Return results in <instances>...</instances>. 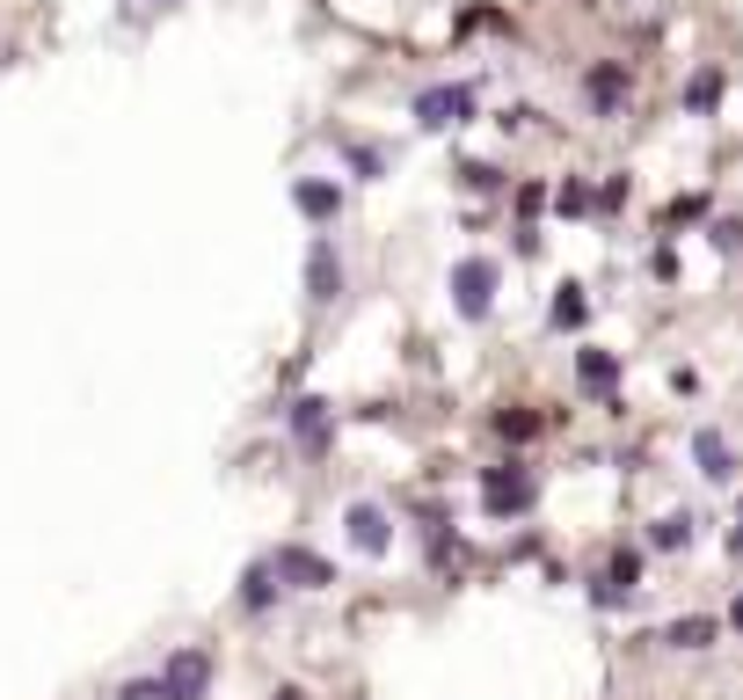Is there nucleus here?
Masks as SVG:
<instances>
[{
    "mask_svg": "<svg viewBox=\"0 0 743 700\" xmlns=\"http://www.w3.org/2000/svg\"><path fill=\"white\" fill-rule=\"evenodd\" d=\"M343 541L358 547V555L380 562L386 547H394V518H386L380 504H364V496H358V504H343Z\"/></svg>",
    "mask_w": 743,
    "mask_h": 700,
    "instance_id": "nucleus-5",
    "label": "nucleus"
},
{
    "mask_svg": "<svg viewBox=\"0 0 743 700\" xmlns=\"http://www.w3.org/2000/svg\"><path fill=\"white\" fill-rule=\"evenodd\" d=\"M708 241H722L729 256H736V248H743V219H714V227H708Z\"/></svg>",
    "mask_w": 743,
    "mask_h": 700,
    "instance_id": "nucleus-22",
    "label": "nucleus"
},
{
    "mask_svg": "<svg viewBox=\"0 0 743 700\" xmlns=\"http://www.w3.org/2000/svg\"><path fill=\"white\" fill-rule=\"evenodd\" d=\"M714 635H722V620H714V612H685V620H671V628H663V649H708Z\"/></svg>",
    "mask_w": 743,
    "mask_h": 700,
    "instance_id": "nucleus-11",
    "label": "nucleus"
},
{
    "mask_svg": "<svg viewBox=\"0 0 743 700\" xmlns=\"http://www.w3.org/2000/svg\"><path fill=\"white\" fill-rule=\"evenodd\" d=\"M460 183H467V191H503V168H488V161H467V168H460Z\"/></svg>",
    "mask_w": 743,
    "mask_h": 700,
    "instance_id": "nucleus-20",
    "label": "nucleus"
},
{
    "mask_svg": "<svg viewBox=\"0 0 743 700\" xmlns=\"http://www.w3.org/2000/svg\"><path fill=\"white\" fill-rule=\"evenodd\" d=\"M277 591H285V584L270 577V562H256V569L241 577V612H270V606H277Z\"/></svg>",
    "mask_w": 743,
    "mask_h": 700,
    "instance_id": "nucleus-15",
    "label": "nucleus"
},
{
    "mask_svg": "<svg viewBox=\"0 0 743 700\" xmlns=\"http://www.w3.org/2000/svg\"><path fill=\"white\" fill-rule=\"evenodd\" d=\"M474 110H482V87L474 81H445V87H423V95H415V124H423V132H460Z\"/></svg>",
    "mask_w": 743,
    "mask_h": 700,
    "instance_id": "nucleus-2",
    "label": "nucleus"
},
{
    "mask_svg": "<svg viewBox=\"0 0 743 700\" xmlns=\"http://www.w3.org/2000/svg\"><path fill=\"white\" fill-rule=\"evenodd\" d=\"M488 423H496V437H503V445H533V437L547 431V416H539V409H525V402L496 409V416H488Z\"/></svg>",
    "mask_w": 743,
    "mask_h": 700,
    "instance_id": "nucleus-10",
    "label": "nucleus"
},
{
    "mask_svg": "<svg viewBox=\"0 0 743 700\" xmlns=\"http://www.w3.org/2000/svg\"><path fill=\"white\" fill-rule=\"evenodd\" d=\"M584 95H590V110H598V117H606V110H620L627 66H590V73H584Z\"/></svg>",
    "mask_w": 743,
    "mask_h": 700,
    "instance_id": "nucleus-12",
    "label": "nucleus"
},
{
    "mask_svg": "<svg viewBox=\"0 0 743 700\" xmlns=\"http://www.w3.org/2000/svg\"><path fill=\"white\" fill-rule=\"evenodd\" d=\"M729 628H736V635H743V598H736V606H729Z\"/></svg>",
    "mask_w": 743,
    "mask_h": 700,
    "instance_id": "nucleus-24",
    "label": "nucleus"
},
{
    "mask_svg": "<svg viewBox=\"0 0 743 700\" xmlns=\"http://www.w3.org/2000/svg\"><path fill=\"white\" fill-rule=\"evenodd\" d=\"M285 423H292V437H299V445H307L313 460H321V453H329V445H336V409L321 402V394H299V402L285 409Z\"/></svg>",
    "mask_w": 743,
    "mask_h": 700,
    "instance_id": "nucleus-6",
    "label": "nucleus"
},
{
    "mask_svg": "<svg viewBox=\"0 0 743 700\" xmlns=\"http://www.w3.org/2000/svg\"><path fill=\"white\" fill-rule=\"evenodd\" d=\"M350 168H358V175H380L386 154H380V146H350Z\"/></svg>",
    "mask_w": 743,
    "mask_h": 700,
    "instance_id": "nucleus-23",
    "label": "nucleus"
},
{
    "mask_svg": "<svg viewBox=\"0 0 743 700\" xmlns=\"http://www.w3.org/2000/svg\"><path fill=\"white\" fill-rule=\"evenodd\" d=\"M117 700H175V693L161 686V671H146V679H124V686H117Z\"/></svg>",
    "mask_w": 743,
    "mask_h": 700,
    "instance_id": "nucleus-19",
    "label": "nucleus"
},
{
    "mask_svg": "<svg viewBox=\"0 0 743 700\" xmlns=\"http://www.w3.org/2000/svg\"><path fill=\"white\" fill-rule=\"evenodd\" d=\"M146 8H175V0H146Z\"/></svg>",
    "mask_w": 743,
    "mask_h": 700,
    "instance_id": "nucleus-26",
    "label": "nucleus"
},
{
    "mask_svg": "<svg viewBox=\"0 0 743 700\" xmlns=\"http://www.w3.org/2000/svg\"><path fill=\"white\" fill-rule=\"evenodd\" d=\"M496 285H503V270L488 256H460L452 262V307H460V321H482L488 307H496Z\"/></svg>",
    "mask_w": 743,
    "mask_h": 700,
    "instance_id": "nucleus-3",
    "label": "nucleus"
},
{
    "mask_svg": "<svg viewBox=\"0 0 743 700\" xmlns=\"http://www.w3.org/2000/svg\"><path fill=\"white\" fill-rule=\"evenodd\" d=\"M576 380L612 394V387H620V358H612V350H584V358H576Z\"/></svg>",
    "mask_w": 743,
    "mask_h": 700,
    "instance_id": "nucleus-14",
    "label": "nucleus"
},
{
    "mask_svg": "<svg viewBox=\"0 0 743 700\" xmlns=\"http://www.w3.org/2000/svg\"><path fill=\"white\" fill-rule=\"evenodd\" d=\"M685 541H692V518H663V525H649V547H663V555H678Z\"/></svg>",
    "mask_w": 743,
    "mask_h": 700,
    "instance_id": "nucleus-18",
    "label": "nucleus"
},
{
    "mask_svg": "<svg viewBox=\"0 0 743 700\" xmlns=\"http://www.w3.org/2000/svg\"><path fill=\"white\" fill-rule=\"evenodd\" d=\"M714 103H722V73H714V66H700V73L685 81V117H708Z\"/></svg>",
    "mask_w": 743,
    "mask_h": 700,
    "instance_id": "nucleus-16",
    "label": "nucleus"
},
{
    "mask_svg": "<svg viewBox=\"0 0 743 700\" xmlns=\"http://www.w3.org/2000/svg\"><path fill=\"white\" fill-rule=\"evenodd\" d=\"M292 205L307 212V219H336V212H343V191H336V183H321V175H299V183H292Z\"/></svg>",
    "mask_w": 743,
    "mask_h": 700,
    "instance_id": "nucleus-9",
    "label": "nucleus"
},
{
    "mask_svg": "<svg viewBox=\"0 0 743 700\" xmlns=\"http://www.w3.org/2000/svg\"><path fill=\"white\" fill-rule=\"evenodd\" d=\"M584 321H590L584 285H561V299H554V329H584Z\"/></svg>",
    "mask_w": 743,
    "mask_h": 700,
    "instance_id": "nucleus-17",
    "label": "nucleus"
},
{
    "mask_svg": "<svg viewBox=\"0 0 743 700\" xmlns=\"http://www.w3.org/2000/svg\"><path fill=\"white\" fill-rule=\"evenodd\" d=\"M692 460H700V474H708V482H729V474H736V453H729V437H714V431L692 437Z\"/></svg>",
    "mask_w": 743,
    "mask_h": 700,
    "instance_id": "nucleus-13",
    "label": "nucleus"
},
{
    "mask_svg": "<svg viewBox=\"0 0 743 700\" xmlns=\"http://www.w3.org/2000/svg\"><path fill=\"white\" fill-rule=\"evenodd\" d=\"M277 700H307V693H299V686H285V693H277Z\"/></svg>",
    "mask_w": 743,
    "mask_h": 700,
    "instance_id": "nucleus-25",
    "label": "nucleus"
},
{
    "mask_svg": "<svg viewBox=\"0 0 743 700\" xmlns=\"http://www.w3.org/2000/svg\"><path fill=\"white\" fill-rule=\"evenodd\" d=\"M554 205L569 212V219H584V212H590V183H584V175H576V183H561V197H554Z\"/></svg>",
    "mask_w": 743,
    "mask_h": 700,
    "instance_id": "nucleus-21",
    "label": "nucleus"
},
{
    "mask_svg": "<svg viewBox=\"0 0 743 700\" xmlns=\"http://www.w3.org/2000/svg\"><path fill=\"white\" fill-rule=\"evenodd\" d=\"M307 299L313 307H336V299H343V256H336L329 234L307 248Z\"/></svg>",
    "mask_w": 743,
    "mask_h": 700,
    "instance_id": "nucleus-8",
    "label": "nucleus"
},
{
    "mask_svg": "<svg viewBox=\"0 0 743 700\" xmlns=\"http://www.w3.org/2000/svg\"><path fill=\"white\" fill-rule=\"evenodd\" d=\"M161 686L175 700H205L211 693V649H175L168 665H161Z\"/></svg>",
    "mask_w": 743,
    "mask_h": 700,
    "instance_id": "nucleus-7",
    "label": "nucleus"
},
{
    "mask_svg": "<svg viewBox=\"0 0 743 700\" xmlns=\"http://www.w3.org/2000/svg\"><path fill=\"white\" fill-rule=\"evenodd\" d=\"M539 504V474L533 467H482V511L488 518H525V511Z\"/></svg>",
    "mask_w": 743,
    "mask_h": 700,
    "instance_id": "nucleus-1",
    "label": "nucleus"
},
{
    "mask_svg": "<svg viewBox=\"0 0 743 700\" xmlns=\"http://www.w3.org/2000/svg\"><path fill=\"white\" fill-rule=\"evenodd\" d=\"M270 577L285 584V591H329V584H336V562L313 555V547H277V555H270Z\"/></svg>",
    "mask_w": 743,
    "mask_h": 700,
    "instance_id": "nucleus-4",
    "label": "nucleus"
}]
</instances>
